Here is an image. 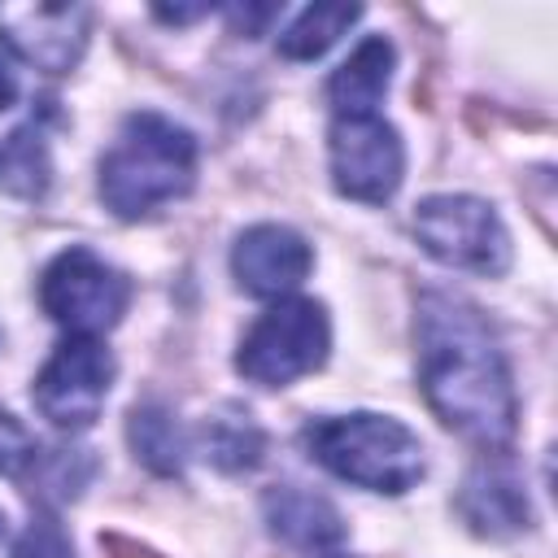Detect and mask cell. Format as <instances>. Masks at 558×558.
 <instances>
[{"label": "cell", "instance_id": "6da1fadb", "mask_svg": "<svg viewBox=\"0 0 558 558\" xmlns=\"http://www.w3.org/2000/svg\"><path fill=\"white\" fill-rule=\"evenodd\" d=\"M414 331L418 384L436 418L484 453H506L519 427V401L488 318L466 296L432 288L418 296Z\"/></svg>", "mask_w": 558, "mask_h": 558}, {"label": "cell", "instance_id": "7a4b0ae2", "mask_svg": "<svg viewBox=\"0 0 558 558\" xmlns=\"http://www.w3.org/2000/svg\"><path fill=\"white\" fill-rule=\"evenodd\" d=\"M196 183V140L166 113L140 109L122 122L113 148L100 157V201L135 222L187 196Z\"/></svg>", "mask_w": 558, "mask_h": 558}, {"label": "cell", "instance_id": "3957f363", "mask_svg": "<svg viewBox=\"0 0 558 558\" xmlns=\"http://www.w3.org/2000/svg\"><path fill=\"white\" fill-rule=\"evenodd\" d=\"M305 449L331 475H340L357 488H371V493H388V497L414 488L427 471L423 440L401 418L366 414V410L310 423Z\"/></svg>", "mask_w": 558, "mask_h": 558}, {"label": "cell", "instance_id": "277c9868", "mask_svg": "<svg viewBox=\"0 0 558 558\" xmlns=\"http://www.w3.org/2000/svg\"><path fill=\"white\" fill-rule=\"evenodd\" d=\"M327 349H331L327 310L310 296H283L244 331L235 371L248 384L288 388L301 375L318 371L327 362Z\"/></svg>", "mask_w": 558, "mask_h": 558}, {"label": "cell", "instance_id": "5b68a950", "mask_svg": "<svg viewBox=\"0 0 558 558\" xmlns=\"http://www.w3.org/2000/svg\"><path fill=\"white\" fill-rule=\"evenodd\" d=\"M414 235L436 262L453 270H471L488 279L510 270V231L501 214L480 196H462V192L423 196L414 209Z\"/></svg>", "mask_w": 558, "mask_h": 558}, {"label": "cell", "instance_id": "8992f818", "mask_svg": "<svg viewBox=\"0 0 558 558\" xmlns=\"http://www.w3.org/2000/svg\"><path fill=\"white\" fill-rule=\"evenodd\" d=\"M39 305L70 336H100L122 323L131 305V279L92 248L74 244L48 262L39 279Z\"/></svg>", "mask_w": 558, "mask_h": 558}, {"label": "cell", "instance_id": "52a82bcc", "mask_svg": "<svg viewBox=\"0 0 558 558\" xmlns=\"http://www.w3.org/2000/svg\"><path fill=\"white\" fill-rule=\"evenodd\" d=\"M113 384V353L96 336H70L52 349L44 371L35 375V405L52 427L83 432L100 418Z\"/></svg>", "mask_w": 558, "mask_h": 558}, {"label": "cell", "instance_id": "ba28073f", "mask_svg": "<svg viewBox=\"0 0 558 558\" xmlns=\"http://www.w3.org/2000/svg\"><path fill=\"white\" fill-rule=\"evenodd\" d=\"M331 183L340 196L362 205H384L401 187L405 174V144L392 122L379 113L366 118H336L331 122Z\"/></svg>", "mask_w": 558, "mask_h": 558}, {"label": "cell", "instance_id": "9c48e42d", "mask_svg": "<svg viewBox=\"0 0 558 558\" xmlns=\"http://www.w3.org/2000/svg\"><path fill=\"white\" fill-rule=\"evenodd\" d=\"M87 4H0V39L31 70L70 74L87 48Z\"/></svg>", "mask_w": 558, "mask_h": 558}, {"label": "cell", "instance_id": "30bf717a", "mask_svg": "<svg viewBox=\"0 0 558 558\" xmlns=\"http://www.w3.org/2000/svg\"><path fill=\"white\" fill-rule=\"evenodd\" d=\"M310 266H314V248L305 244L301 231L283 222H257L231 248V275L248 296L283 301L305 283Z\"/></svg>", "mask_w": 558, "mask_h": 558}, {"label": "cell", "instance_id": "8fae6325", "mask_svg": "<svg viewBox=\"0 0 558 558\" xmlns=\"http://www.w3.org/2000/svg\"><path fill=\"white\" fill-rule=\"evenodd\" d=\"M458 514L466 519V527L475 536H488V541L527 532V523H532L527 493L506 453H484L471 466V475L462 480V493H458Z\"/></svg>", "mask_w": 558, "mask_h": 558}, {"label": "cell", "instance_id": "7c38bea8", "mask_svg": "<svg viewBox=\"0 0 558 558\" xmlns=\"http://www.w3.org/2000/svg\"><path fill=\"white\" fill-rule=\"evenodd\" d=\"M262 510H266L270 532L283 545H292V549H331V545L344 541L340 510L327 497H318V493H310L301 484H275V488H266Z\"/></svg>", "mask_w": 558, "mask_h": 558}, {"label": "cell", "instance_id": "4fadbf2b", "mask_svg": "<svg viewBox=\"0 0 558 558\" xmlns=\"http://www.w3.org/2000/svg\"><path fill=\"white\" fill-rule=\"evenodd\" d=\"M392 61H397L392 44L384 35H366L349 52V61L331 74V83H327V100H331L336 118H366V113H375V105L388 92Z\"/></svg>", "mask_w": 558, "mask_h": 558}, {"label": "cell", "instance_id": "5bb4252c", "mask_svg": "<svg viewBox=\"0 0 558 558\" xmlns=\"http://www.w3.org/2000/svg\"><path fill=\"white\" fill-rule=\"evenodd\" d=\"M52 187V148L39 122H22L0 140V192L17 201H44Z\"/></svg>", "mask_w": 558, "mask_h": 558}, {"label": "cell", "instance_id": "9a60e30c", "mask_svg": "<svg viewBox=\"0 0 558 558\" xmlns=\"http://www.w3.org/2000/svg\"><path fill=\"white\" fill-rule=\"evenodd\" d=\"M126 440L135 449V458L157 471V475H179L183 471V458H187V440H183V427L174 423V414L166 405H135L126 414Z\"/></svg>", "mask_w": 558, "mask_h": 558}, {"label": "cell", "instance_id": "2e32d148", "mask_svg": "<svg viewBox=\"0 0 558 558\" xmlns=\"http://www.w3.org/2000/svg\"><path fill=\"white\" fill-rule=\"evenodd\" d=\"M362 17L357 4H310L292 17V26L279 35V52L288 61H314L323 57L353 22Z\"/></svg>", "mask_w": 558, "mask_h": 558}, {"label": "cell", "instance_id": "e0dca14e", "mask_svg": "<svg viewBox=\"0 0 558 558\" xmlns=\"http://www.w3.org/2000/svg\"><path fill=\"white\" fill-rule=\"evenodd\" d=\"M205 449H209V462L222 471H253L262 462L266 436L248 414L222 410L218 418L205 423Z\"/></svg>", "mask_w": 558, "mask_h": 558}, {"label": "cell", "instance_id": "ac0fdd59", "mask_svg": "<svg viewBox=\"0 0 558 558\" xmlns=\"http://www.w3.org/2000/svg\"><path fill=\"white\" fill-rule=\"evenodd\" d=\"M13 558H74V545L65 536V527L52 514H39L26 523V532L13 545Z\"/></svg>", "mask_w": 558, "mask_h": 558}, {"label": "cell", "instance_id": "d6986e66", "mask_svg": "<svg viewBox=\"0 0 558 558\" xmlns=\"http://www.w3.org/2000/svg\"><path fill=\"white\" fill-rule=\"evenodd\" d=\"M35 458H39L35 436L26 432L22 418H13V414L0 405V475H17V471H26Z\"/></svg>", "mask_w": 558, "mask_h": 558}, {"label": "cell", "instance_id": "ffe728a7", "mask_svg": "<svg viewBox=\"0 0 558 558\" xmlns=\"http://www.w3.org/2000/svg\"><path fill=\"white\" fill-rule=\"evenodd\" d=\"M275 13H279L275 4H244V9L235 4V9H227V17H231L235 35H257V31H262V26H266Z\"/></svg>", "mask_w": 558, "mask_h": 558}, {"label": "cell", "instance_id": "44dd1931", "mask_svg": "<svg viewBox=\"0 0 558 558\" xmlns=\"http://www.w3.org/2000/svg\"><path fill=\"white\" fill-rule=\"evenodd\" d=\"M153 13H157L161 22H174V26H179V22H192V17H205V13H209V4H174V9H170V4H157Z\"/></svg>", "mask_w": 558, "mask_h": 558}, {"label": "cell", "instance_id": "7402d4cb", "mask_svg": "<svg viewBox=\"0 0 558 558\" xmlns=\"http://www.w3.org/2000/svg\"><path fill=\"white\" fill-rule=\"evenodd\" d=\"M100 545H105L113 558H157L153 549H144V545H135V541H122V536H100Z\"/></svg>", "mask_w": 558, "mask_h": 558}, {"label": "cell", "instance_id": "603a6c76", "mask_svg": "<svg viewBox=\"0 0 558 558\" xmlns=\"http://www.w3.org/2000/svg\"><path fill=\"white\" fill-rule=\"evenodd\" d=\"M13 96H17V83H13V74L0 65V109H9V105H13Z\"/></svg>", "mask_w": 558, "mask_h": 558}, {"label": "cell", "instance_id": "cb8c5ba5", "mask_svg": "<svg viewBox=\"0 0 558 558\" xmlns=\"http://www.w3.org/2000/svg\"><path fill=\"white\" fill-rule=\"evenodd\" d=\"M0 536H4V510H0Z\"/></svg>", "mask_w": 558, "mask_h": 558}]
</instances>
